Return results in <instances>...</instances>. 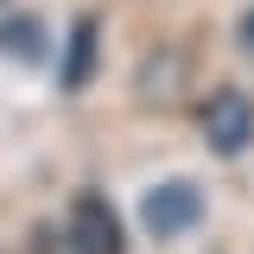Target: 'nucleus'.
Returning a JSON list of instances; mask_svg holds the SVG:
<instances>
[{
	"instance_id": "1",
	"label": "nucleus",
	"mask_w": 254,
	"mask_h": 254,
	"mask_svg": "<svg viewBox=\"0 0 254 254\" xmlns=\"http://www.w3.org/2000/svg\"><path fill=\"white\" fill-rule=\"evenodd\" d=\"M197 222H203V190L190 185V178H159V185L140 190V229L153 242H178Z\"/></svg>"
},
{
	"instance_id": "2",
	"label": "nucleus",
	"mask_w": 254,
	"mask_h": 254,
	"mask_svg": "<svg viewBox=\"0 0 254 254\" xmlns=\"http://www.w3.org/2000/svg\"><path fill=\"white\" fill-rule=\"evenodd\" d=\"M197 133H203V146H210L216 159H235V153L254 140V95L235 89V83L210 89V95H203V108H197Z\"/></svg>"
},
{
	"instance_id": "3",
	"label": "nucleus",
	"mask_w": 254,
	"mask_h": 254,
	"mask_svg": "<svg viewBox=\"0 0 254 254\" xmlns=\"http://www.w3.org/2000/svg\"><path fill=\"white\" fill-rule=\"evenodd\" d=\"M64 242L70 254H127V222L102 190H76L64 216Z\"/></svg>"
},
{
	"instance_id": "4",
	"label": "nucleus",
	"mask_w": 254,
	"mask_h": 254,
	"mask_svg": "<svg viewBox=\"0 0 254 254\" xmlns=\"http://www.w3.org/2000/svg\"><path fill=\"white\" fill-rule=\"evenodd\" d=\"M95 58H102V19L95 13H83L76 26H70V45H64V89H83V83H95Z\"/></svg>"
},
{
	"instance_id": "5",
	"label": "nucleus",
	"mask_w": 254,
	"mask_h": 254,
	"mask_svg": "<svg viewBox=\"0 0 254 254\" xmlns=\"http://www.w3.org/2000/svg\"><path fill=\"white\" fill-rule=\"evenodd\" d=\"M0 58L38 64L45 58V26H38L32 13H6V19H0Z\"/></svg>"
},
{
	"instance_id": "6",
	"label": "nucleus",
	"mask_w": 254,
	"mask_h": 254,
	"mask_svg": "<svg viewBox=\"0 0 254 254\" xmlns=\"http://www.w3.org/2000/svg\"><path fill=\"white\" fill-rule=\"evenodd\" d=\"M235 38H242V51H254V13L242 19V26H235Z\"/></svg>"
}]
</instances>
